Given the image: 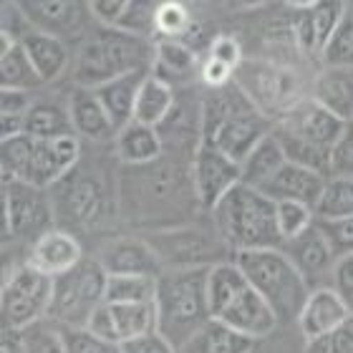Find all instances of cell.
Here are the masks:
<instances>
[{
  "mask_svg": "<svg viewBox=\"0 0 353 353\" xmlns=\"http://www.w3.org/2000/svg\"><path fill=\"white\" fill-rule=\"evenodd\" d=\"M272 126L235 81L225 88H210L202 99L199 144L217 149L235 162H243L258 141L272 134Z\"/></svg>",
  "mask_w": 353,
  "mask_h": 353,
  "instance_id": "1",
  "label": "cell"
},
{
  "mask_svg": "<svg viewBox=\"0 0 353 353\" xmlns=\"http://www.w3.org/2000/svg\"><path fill=\"white\" fill-rule=\"evenodd\" d=\"M217 235L230 250H275L283 248L278 230V202H272L265 192L237 184L217 202L212 210Z\"/></svg>",
  "mask_w": 353,
  "mask_h": 353,
  "instance_id": "2",
  "label": "cell"
},
{
  "mask_svg": "<svg viewBox=\"0 0 353 353\" xmlns=\"http://www.w3.org/2000/svg\"><path fill=\"white\" fill-rule=\"evenodd\" d=\"M207 278L210 268L164 270L157 278V333L164 341H170L176 351L212 318Z\"/></svg>",
  "mask_w": 353,
  "mask_h": 353,
  "instance_id": "3",
  "label": "cell"
},
{
  "mask_svg": "<svg viewBox=\"0 0 353 353\" xmlns=\"http://www.w3.org/2000/svg\"><path fill=\"white\" fill-rule=\"evenodd\" d=\"M154 43L149 38L126 30L96 26L79 48L76 59V83L83 88H99L119 76L134 71H152Z\"/></svg>",
  "mask_w": 353,
  "mask_h": 353,
  "instance_id": "4",
  "label": "cell"
},
{
  "mask_svg": "<svg viewBox=\"0 0 353 353\" xmlns=\"http://www.w3.org/2000/svg\"><path fill=\"white\" fill-rule=\"evenodd\" d=\"M207 298H210V316L235 331L265 339L278 328V318L263 295L250 285L235 260L212 265L207 278Z\"/></svg>",
  "mask_w": 353,
  "mask_h": 353,
  "instance_id": "5",
  "label": "cell"
},
{
  "mask_svg": "<svg viewBox=\"0 0 353 353\" xmlns=\"http://www.w3.org/2000/svg\"><path fill=\"white\" fill-rule=\"evenodd\" d=\"M235 265L243 275L250 280V285L263 295V301L270 305L278 323L298 321L303 305L308 301L310 288L295 265L280 248L275 250H248L237 252Z\"/></svg>",
  "mask_w": 353,
  "mask_h": 353,
  "instance_id": "6",
  "label": "cell"
},
{
  "mask_svg": "<svg viewBox=\"0 0 353 353\" xmlns=\"http://www.w3.org/2000/svg\"><path fill=\"white\" fill-rule=\"evenodd\" d=\"M232 81L272 124L288 117L298 103L310 99L305 96V81L295 68L278 66L270 61H243Z\"/></svg>",
  "mask_w": 353,
  "mask_h": 353,
  "instance_id": "7",
  "label": "cell"
},
{
  "mask_svg": "<svg viewBox=\"0 0 353 353\" xmlns=\"http://www.w3.org/2000/svg\"><path fill=\"white\" fill-rule=\"evenodd\" d=\"M106 280L109 272L99 260H86L74 270L53 278V301L48 318L56 325L66 328H86L94 310L106 303Z\"/></svg>",
  "mask_w": 353,
  "mask_h": 353,
  "instance_id": "8",
  "label": "cell"
},
{
  "mask_svg": "<svg viewBox=\"0 0 353 353\" xmlns=\"http://www.w3.org/2000/svg\"><path fill=\"white\" fill-rule=\"evenodd\" d=\"M53 301V278L33 268L30 263L21 265L18 270L6 278L0 290V310H3V325L8 328H28L48 318Z\"/></svg>",
  "mask_w": 353,
  "mask_h": 353,
  "instance_id": "9",
  "label": "cell"
},
{
  "mask_svg": "<svg viewBox=\"0 0 353 353\" xmlns=\"http://www.w3.org/2000/svg\"><path fill=\"white\" fill-rule=\"evenodd\" d=\"M157 258L162 263L164 270H190V268H212L220 265L217 260L222 250H230L222 243V237L212 240L205 230L182 228V230H159L144 237Z\"/></svg>",
  "mask_w": 353,
  "mask_h": 353,
  "instance_id": "10",
  "label": "cell"
},
{
  "mask_svg": "<svg viewBox=\"0 0 353 353\" xmlns=\"http://www.w3.org/2000/svg\"><path fill=\"white\" fill-rule=\"evenodd\" d=\"M190 179L197 202L212 212L217 202L243 182V170H240V162L230 159L228 154L207 144H197V149L192 152Z\"/></svg>",
  "mask_w": 353,
  "mask_h": 353,
  "instance_id": "11",
  "label": "cell"
},
{
  "mask_svg": "<svg viewBox=\"0 0 353 353\" xmlns=\"http://www.w3.org/2000/svg\"><path fill=\"white\" fill-rule=\"evenodd\" d=\"M79 157H81L79 137H61V139L46 141L33 139V152H30L28 167L23 172L21 182L36 190H48L74 172Z\"/></svg>",
  "mask_w": 353,
  "mask_h": 353,
  "instance_id": "12",
  "label": "cell"
},
{
  "mask_svg": "<svg viewBox=\"0 0 353 353\" xmlns=\"http://www.w3.org/2000/svg\"><path fill=\"white\" fill-rule=\"evenodd\" d=\"M275 129L290 134V137H298V139H303V141H308L313 147H321L331 152L333 144L341 139V134L346 129V121L339 119L333 111L325 109V106H321L316 99H305V101L298 103L288 117L275 121Z\"/></svg>",
  "mask_w": 353,
  "mask_h": 353,
  "instance_id": "13",
  "label": "cell"
},
{
  "mask_svg": "<svg viewBox=\"0 0 353 353\" xmlns=\"http://www.w3.org/2000/svg\"><path fill=\"white\" fill-rule=\"evenodd\" d=\"M280 250L285 252L288 260L295 265V270L301 272L310 290L325 288L323 280H328V288H331V272L336 255H333L331 245L325 243V237L321 235V230L316 228V222L298 237L285 240Z\"/></svg>",
  "mask_w": 353,
  "mask_h": 353,
  "instance_id": "14",
  "label": "cell"
},
{
  "mask_svg": "<svg viewBox=\"0 0 353 353\" xmlns=\"http://www.w3.org/2000/svg\"><path fill=\"white\" fill-rule=\"evenodd\" d=\"M36 190L26 182H13L3 187V237H13L28 230L41 228L48 220V205Z\"/></svg>",
  "mask_w": 353,
  "mask_h": 353,
  "instance_id": "15",
  "label": "cell"
},
{
  "mask_svg": "<svg viewBox=\"0 0 353 353\" xmlns=\"http://www.w3.org/2000/svg\"><path fill=\"white\" fill-rule=\"evenodd\" d=\"M99 263L109 275H147L159 278L164 272L162 263L144 237H119L101 248Z\"/></svg>",
  "mask_w": 353,
  "mask_h": 353,
  "instance_id": "16",
  "label": "cell"
},
{
  "mask_svg": "<svg viewBox=\"0 0 353 353\" xmlns=\"http://www.w3.org/2000/svg\"><path fill=\"white\" fill-rule=\"evenodd\" d=\"M325 182H328V176L288 162L270 182L260 187V192H265L272 202H301V205L316 210Z\"/></svg>",
  "mask_w": 353,
  "mask_h": 353,
  "instance_id": "17",
  "label": "cell"
},
{
  "mask_svg": "<svg viewBox=\"0 0 353 353\" xmlns=\"http://www.w3.org/2000/svg\"><path fill=\"white\" fill-rule=\"evenodd\" d=\"M81 260L83 250L71 232H66V230H46L33 243L28 263L41 272H46V275L59 278L63 272L74 270Z\"/></svg>",
  "mask_w": 353,
  "mask_h": 353,
  "instance_id": "18",
  "label": "cell"
},
{
  "mask_svg": "<svg viewBox=\"0 0 353 353\" xmlns=\"http://www.w3.org/2000/svg\"><path fill=\"white\" fill-rule=\"evenodd\" d=\"M86 6L81 3H71V0H30L21 3L23 15L28 18L30 28L56 36L63 41V36L76 33L83 28V10Z\"/></svg>",
  "mask_w": 353,
  "mask_h": 353,
  "instance_id": "19",
  "label": "cell"
},
{
  "mask_svg": "<svg viewBox=\"0 0 353 353\" xmlns=\"http://www.w3.org/2000/svg\"><path fill=\"white\" fill-rule=\"evenodd\" d=\"M348 316L351 313L336 295V290L325 285L308 293V301H305L301 316H298V325H301V333L305 336V341H313L328 333L331 328H336L339 323H343Z\"/></svg>",
  "mask_w": 353,
  "mask_h": 353,
  "instance_id": "20",
  "label": "cell"
},
{
  "mask_svg": "<svg viewBox=\"0 0 353 353\" xmlns=\"http://www.w3.org/2000/svg\"><path fill=\"white\" fill-rule=\"evenodd\" d=\"M68 114L74 121L76 137H86L91 141H106L119 134L94 88L76 86L68 96Z\"/></svg>",
  "mask_w": 353,
  "mask_h": 353,
  "instance_id": "21",
  "label": "cell"
},
{
  "mask_svg": "<svg viewBox=\"0 0 353 353\" xmlns=\"http://www.w3.org/2000/svg\"><path fill=\"white\" fill-rule=\"evenodd\" d=\"M149 74H152V71H134V74L119 76V79H114V81L94 88L117 132H121L124 126H129L134 121L137 96H139L141 86H144Z\"/></svg>",
  "mask_w": 353,
  "mask_h": 353,
  "instance_id": "22",
  "label": "cell"
},
{
  "mask_svg": "<svg viewBox=\"0 0 353 353\" xmlns=\"http://www.w3.org/2000/svg\"><path fill=\"white\" fill-rule=\"evenodd\" d=\"M310 99H316L346 124L353 121V68H325L316 76Z\"/></svg>",
  "mask_w": 353,
  "mask_h": 353,
  "instance_id": "23",
  "label": "cell"
},
{
  "mask_svg": "<svg viewBox=\"0 0 353 353\" xmlns=\"http://www.w3.org/2000/svg\"><path fill=\"white\" fill-rule=\"evenodd\" d=\"M23 51L28 53L30 63L38 71L41 81L51 83L56 81L68 66V48L66 43L56 36L41 33V30H30L21 41Z\"/></svg>",
  "mask_w": 353,
  "mask_h": 353,
  "instance_id": "24",
  "label": "cell"
},
{
  "mask_svg": "<svg viewBox=\"0 0 353 353\" xmlns=\"http://www.w3.org/2000/svg\"><path fill=\"white\" fill-rule=\"evenodd\" d=\"M252 346H255V339H250V336H245V333L210 318L179 348V353H252Z\"/></svg>",
  "mask_w": 353,
  "mask_h": 353,
  "instance_id": "25",
  "label": "cell"
},
{
  "mask_svg": "<svg viewBox=\"0 0 353 353\" xmlns=\"http://www.w3.org/2000/svg\"><path fill=\"white\" fill-rule=\"evenodd\" d=\"M117 152L121 162L129 167H147L162 157V137L159 129L144 126L139 121H132L117 134Z\"/></svg>",
  "mask_w": 353,
  "mask_h": 353,
  "instance_id": "26",
  "label": "cell"
},
{
  "mask_svg": "<svg viewBox=\"0 0 353 353\" xmlns=\"http://www.w3.org/2000/svg\"><path fill=\"white\" fill-rule=\"evenodd\" d=\"M23 134L30 139H61V137H76L74 121L68 114V106H61L56 101H33V106L26 114Z\"/></svg>",
  "mask_w": 353,
  "mask_h": 353,
  "instance_id": "27",
  "label": "cell"
},
{
  "mask_svg": "<svg viewBox=\"0 0 353 353\" xmlns=\"http://www.w3.org/2000/svg\"><path fill=\"white\" fill-rule=\"evenodd\" d=\"M285 164H288V159H285L283 147H280V141L275 139V134H268L263 141L255 144V149H252L250 154L240 162L243 184L260 190V187L270 182L272 176L278 174Z\"/></svg>",
  "mask_w": 353,
  "mask_h": 353,
  "instance_id": "28",
  "label": "cell"
},
{
  "mask_svg": "<svg viewBox=\"0 0 353 353\" xmlns=\"http://www.w3.org/2000/svg\"><path fill=\"white\" fill-rule=\"evenodd\" d=\"M174 111V88L149 74L134 106V121L159 129Z\"/></svg>",
  "mask_w": 353,
  "mask_h": 353,
  "instance_id": "29",
  "label": "cell"
},
{
  "mask_svg": "<svg viewBox=\"0 0 353 353\" xmlns=\"http://www.w3.org/2000/svg\"><path fill=\"white\" fill-rule=\"evenodd\" d=\"M194 51L187 48L182 41H170L159 38L154 43V63H152V76L162 79L174 88L176 81H187L194 74Z\"/></svg>",
  "mask_w": 353,
  "mask_h": 353,
  "instance_id": "30",
  "label": "cell"
},
{
  "mask_svg": "<svg viewBox=\"0 0 353 353\" xmlns=\"http://www.w3.org/2000/svg\"><path fill=\"white\" fill-rule=\"evenodd\" d=\"M114 325H117L119 346L129 341L144 339L157 333V308L154 303H109Z\"/></svg>",
  "mask_w": 353,
  "mask_h": 353,
  "instance_id": "31",
  "label": "cell"
},
{
  "mask_svg": "<svg viewBox=\"0 0 353 353\" xmlns=\"http://www.w3.org/2000/svg\"><path fill=\"white\" fill-rule=\"evenodd\" d=\"M41 76L30 63L28 53L23 51L21 43H15L8 53L0 56V86L10 91H33L41 86Z\"/></svg>",
  "mask_w": 353,
  "mask_h": 353,
  "instance_id": "32",
  "label": "cell"
},
{
  "mask_svg": "<svg viewBox=\"0 0 353 353\" xmlns=\"http://www.w3.org/2000/svg\"><path fill=\"white\" fill-rule=\"evenodd\" d=\"M272 134H275V139L280 141V147L285 152V159L290 164L313 170L323 176H331V152H328V149L313 147L308 141L298 139V137H290V134L280 132L275 126H272Z\"/></svg>",
  "mask_w": 353,
  "mask_h": 353,
  "instance_id": "33",
  "label": "cell"
},
{
  "mask_svg": "<svg viewBox=\"0 0 353 353\" xmlns=\"http://www.w3.org/2000/svg\"><path fill=\"white\" fill-rule=\"evenodd\" d=\"M316 220H341L353 217V179L348 176H328L323 194L318 199Z\"/></svg>",
  "mask_w": 353,
  "mask_h": 353,
  "instance_id": "34",
  "label": "cell"
},
{
  "mask_svg": "<svg viewBox=\"0 0 353 353\" xmlns=\"http://www.w3.org/2000/svg\"><path fill=\"white\" fill-rule=\"evenodd\" d=\"M157 278L147 275H109L106 303H154Z\"/></svg>",
  "mask_w": 353,
  "mask_h": 353,
  "instance_id": "35",
  "label": "cell"
},
{
  "mask_svg": "<svg viewBox=\"0 0 353 353\" xmlns=\"http://www.w3.org/2000/svg\"><path fill=\"white\" fill-rule=\"evenodd\" d=\"M30 106H33V101L26 91H10V88L0 91V141L23 134L26 114Z\"/></svg>",
  "mask_w": 353,
  "mask_h": 353,
  "instance_id": "36",
  "label": "cell"
},
{
  "mask_svg": "<svg viewBox=\"0 0 353 353\" xmlns=\"http://www.w3.org/2000/svg\"><path fill=\"white\" fill-rule=\"evenodd\" d=\"M68 217L76 222H94L101 212V190L99 184L88 182V179H79L71 184L66 199Z\"/></svg>",
  "mask_w": 353,
  "mask_h": 353,
  "instance_id": "37",
  "label": "cell"
},
{
  "mask_svg": "<svg viewBox=\"0 0 353 353\" xmlns=\"http://www.w3.org/2000/svg\"><path fill=\"white\" fill-rule=\"evenodd\" d=\"M325 68H353V10L346 8V15L331 41L321 51Z\"/></svg>",
  "mask_w": 353,
  "mask_h": 353,
  "instance_id": "38",
  "label": "cell"
},
{
  "mask_svg": "<svg viewBox=\"0 0 353 353\" xmlns=\"http://www.w3.org/2000/svg\"><path fill=\"white\" fill-rule=\"evenodd\" d=\"M346 3L341 0H316L310 8V23H313V33H316V48L318 53L323 51L325 43L331 41L336 28L341 26L343 15H346Z\"/></svg>",
  "mask_w": 353,
  "mask_h": 353,
  "instance_id": "39",
  "label": "cell"
},
{
  "mask_svg": "<svg viewBox=\"0 0 353 353\" xmlns=\"http://www.w3.org/2000/svg\"><path fill=\"white\" fill-rule=\"evenodd\" d=\"M157 36L170 38V41H182L187 36V30L192 28V15L187 6L176 3V0H164L157 3V15H154Z\"/></svg>",
  "mask_w": 353,
  "mask_h": 353,
  "instance_id": "40",
  "label": "cell"
},
{
  "mask_svg": "<svg viewBox=\"0 0 353 353\" xmlns=\"http://www.w3.org/2000/svg\"><path fill=\"white\" fill-rule=\"evenodd\" d=\"M316 214L308 205H301V202H278V230L283 243L285 240H293L301 232L313 225Z\"/></svg>",
  "mask_w": 353,
  "mask_h": 353,
  "instance_id": "41",
  "label": "cell"
},
{
  "mask_svg": "<svg viewBox=\"0 0 353 353\" xmlns=\"http://www.w3.org/2000/svg\"><path fill=\"white\" fill-rule=\"evenodd\" d=\"M21 333H23V343H26V351L28 353H66L59 325H53V321H51V325H48L43 318V321H38V323L23 328Z\"/></svg>",
  "mask_w": 353,
  "mask_h": 353,
  "instance_id": "42",
  "label": "cell"
},
{
  "mask_svg": "<svg viewBox=\"0 0 353 353\" xmlns=\"http://www.w3.org/2000/svg\"><path fill=\"white\" fill-rule=\"evenodd\" d=\"M59 331H61V339H63L66 353H121V346L99 339L88 328H66V325H59Z\"/></svg>",
  "mask_w": 353,
  "mask_h": 353,
  "instance_id": "43",
  "label": "cell"
},
{
  "mask_svg": "<svg viewBox=\"0 0 353 353\" xmlns=\"http://www.w3.org/2000/svg\"><path fill=\"white\" fill-rule=\"evenodd\" d=\"M305 353H353V316L305 343Z\"/></svg>",
  "mask_w": 353,
  "mask_h": 353,
  "instance_id": "44",
  "label": "cell"
},
{
  "mask_svg": "<svg viewBox=\"0 0 353 353\" xmlns=\"http://www.w3.org/2000/svg\"><path fill=\"white\" fill-rule=\"evenodd\" d=\"M154 15H157V6L139 3V0H129V8H126L124 18L119 23V30H126V33H134V36L152 41L157 36Z\"/></svg>",
  "mask_w": 353,
  "mask_h": 353,
  "instance_id": "45",
  "label": "cell"
},
{
  "mask_svg": "<svg viewBox=\"0 0 353 353\" xmlns=\"http://www.w3.org/2000/svg\"><path fill=\"white\" fill-rule=\"evenodd\" d=\"M325 243L331 245L336 258L351 255L353 252V217H341V220H313Z\"/></svg>",
  "mask_w": 353,
  "mask_h": 353,
  "instance_id": "46",
  "label": "cell"
},
{
  "mask_svg": "<svg viewBox=\"0 0 353 353\" xmlns=\"http://www.w3.org/2000/svg\"><path fill=\"white\" fill-rule=\"evenodd\" d=\"M331 176L353 179V121H348L341 139L331 149Z\"/></svg>",
  "mask_w": 353,
  "mask_h": 353,
  "instance_id": "47",
  "label": "cell"
},
{
  "mask_svg": "<svg viewBox=\"0 0 353 353\" xmlns=\"http://www.w3.org/2000/svg\"><path fill=\"white\" fill-rule=\"evenodd\" d=\"M331 288L353 316V252L343 255V258H336L331 272Z\"/></svg>",
  "mask_w": 353,
  "mask_h": 353,
  "instance_id": "48",
  "label": "cell"
},
{
  "mask_svg": "<svg viewBox=\"0 0 353 353\" xmlns=\"http://www.w3.org/2000/svg\"><path fill=\"white\" fill-rule=\"evenodd\" d=\"M86 6L88 13L99 21V26L119 28V23H121L126 8H129V0H94V3H86Z\"/></svg>",
  "mask_w": 353,
  "mask_h": 353,
  "instance_id": "49",
  "label": "cell"
},
{
  "mask_svg": "<svg viewBox=\"0 0 353 353\" xmlns=\"http://www.w3.org/2000/svg\"><path fill=\"white\" fill-rule=\"evenodd\" d=\"M210 59L220 61V63H225L228 68H232V71H237V66L243 63V48H240V43H237L232 36H217L210 43Z\"/></svg>",
  "mask_w": 353,
  "mask_h": 353,
  "instance_id": "50",
  "label": "cell"
},
{
  "mask_svg": "<svg viewBox=\"0 0 353 353\" xmlns=\"http://www.w3.org/2000/svg\"><path fill=\"white\" fill-rule=\"evenodd\" d=\"M86 328L99 339L109 341V343H117L119 346V336H117V325H114V316H111V305L103 303L94 310V316L88 318Z\"/></svg>",
  "mask_w": 353,
  "mask_h": 353,
  "instance_id": "51",
  "label": "cell"
},
{
  "mask_svg": "<svg viewBox=\"0 0 353 353\" xmlns=\"http://www.w3.org/2000/svg\"><path fill=\"white\" fill-rule=\"evenodd\" d=\"M199 76H202V81H205L207 88H225L232 83L235 71L228 68L225 63H220V61H214L207 56V61L202 63V68H199Z\"/></svg>",
  "mask_w": 353,
  "mask_h": 353,
  "instance_id": "52",
  "label": "cell"
},
{
  "mask_svg": "<svg viewBox=\"0 0 353 353\" xmlns=\"http://www.w3.org/2000/svg\"><path fill=\"white\" fill-rule=\"evenodd\" d=\"M121 353H179L170 341H164L159 333H149L144 339L129 341L121 346Z\"/></svg>",
  "mask_w": 353,
  "mask_h": 353,
  "instance_id": "53",
  "label": "cell"
},
{
  "mask_svg": "<svg viewBox=\"0 0 353 353\" xmlns=\"http://www.w3.org/2000/svg\"><path fill=\"white\" fill-rule=\"evenodd\" d=\"M3 353H28L26 351V343H23V333L18 328H8L3 325Z\"/></svg>",
  "mask_w": 353,
  "mask_h": 353,
  "instance_id": "54",
  "label": "cell"
}]
</instances>
